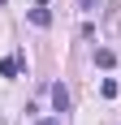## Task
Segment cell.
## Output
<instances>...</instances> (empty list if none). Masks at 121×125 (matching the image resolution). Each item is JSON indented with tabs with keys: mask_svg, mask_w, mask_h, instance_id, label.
I'll list each match as a JSON object with an SVG mask.
<instances>
[{
	"mask_svg": "<svg viewBox=\"0 0 121 125\" xmlns=\"http://www.w3.org/2000/svg\"><path fill=\"white\" fill-rule=\"evenodd\" d=\"M95 4H99V0H78V9H82V13H91Z\"/></svg>",
	"mask_w": 121,
	"mask_h": 125,
	"instance_id": "5",
	"label": "cell"
},
{
	"mask_svg": "<svg viewBox=\"0 0 121 125\" xmlns=\"http://www.w3.org/2000/svg\"><path fill=\"white\" fill-rule=\"evenodd\" d=\"M52 108H56V112H65V108H69V91L60 86V82L52 86Z\"/></svg>",
	"mask_w": 121,
	"mask_h": 125,
	"instance_id": "1",
	"label": "cell"
},
{
	"mask_svg": "<svg viewBox=\"0 0 121 125\" xmlns=\"http://www.w3.org/2000/svg\"><path fill=\"white\" fill-rule=\"evenodd\" d=\"M0 78H17V56H4L0 61Z\"/></svg>",
	"mask_w": 121,
	"mask_h": 125,
	"instance_id": "2",
	"label": "cell"
},
{
	"mask_svg": "<svg viewBox=\"0 0 121 125\" xmlns=\"http://www.w3.org/2000/svg\"><path fill=\"white\" fill-rule=\"evenodd\" d=\"M39 125H60V121H39Z\"/></svg>",
	"mask_w": 121,
	"mask_h": 125,
	"instance_id": "6",
	"label": "cell"
},
{
	"mask_svg": "<svg viewBox=\"0 0 121 125\" xmlns=\"http://www.w3.org/2000/svg\"><path fill=\"white\" fill-rule=\"evenodd\" d=\"M95 65H99V69H112V65H117V56H112L108 48H99V52H95Z\"/></svg>",
	"mask_w": 121,
	"mask_h": 125,
	"instance_id": "3",
	"label": "cell"
},
{
	"mask_svg": "<svg viewBox=\"0 0 121 125\" xmlns=\"http://www.w3.org/2000/svg\"><path fill=\"white\" fill-rule=\"evenodd\" d=\"M30 22H35V26H52V13L39 4V9H30Z\"/></svg>",
	"mask_w": 121,
	"mask_h": 125,
	"instance_id": "4",
	"label": "cell"
}]
</instances>
